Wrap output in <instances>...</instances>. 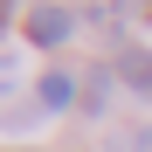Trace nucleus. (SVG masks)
Segmentation results:
<instances>
[{
  "mask_svg": "<svg viewBox=\"0 0 152 152\" xmlns=\"http://www.w3.org/2000/svg\"><path fill=\"white\" fill-rule=\"evenodd\" d=\"M118 76H124V90H132V97L152 104V56H145V48H118Z\"/></svg>",
  "mask_w": 152,
  "mask_h": 152,
  "instance_id": "obj_2",
  "label": "nucleus"
},
{
  "mask_svg": "<svg viewBox=\"0 0 152 152\" xmlns=\"http://www.w3.org/2000/svg\"><path fill=\"white\" fill-rule=\"evenodd\" d=\"M42 104H48V111H69V104H76V76H69V69H42Z\"/></svg>",
  "mask_w": 152,
  "mask_h": 152,
  "instance_id": "obj_3",
  "label": "nucleus"
},
{
  "mask_svg": "<svg viewBox=\"0 0 152 152\" xmlns=\"http://www.w3.org/2000/svg\"><path fill=\"white\" fill-rule=\"evenodd\" d=\"M7 21H14V0H0V35H7Z\"/></svg>",
  "mask_w": 152,
  "mask_h": 152,
  "instance_id": "obj_4",
  "label": "nucleus"
},
{
  "mask_svg": "<svg viewBox=\"0 0 152 152\" xmlns=\"http://www.w3.org/2000/svg\"><path fill=\"white\" fill-rule=\"evenodd\" d=\"M132 152H152V132H138V138H132Z\"/></svg>",
  "mask_w": 152,
  "mask_h": 152,
  "instance_id": "obj_5",
  "label": "nucleus"
},
{
  "mask_svg": "<svg viewBox=\"0 0 152 152\" xmlns=\"http://www.w3.org/2000/svg\"><path fill=\"white\" fill-rule=\"evenodd\" d=\"M69 35H76V14H69V7H35V14H28V42H35V48H62Z\"/></svg>",
  "mask_w": 152,
  "mask_h": 152,
  "instance_id": "obj_1",
  "label": "nucleus"
}]
</instances>
